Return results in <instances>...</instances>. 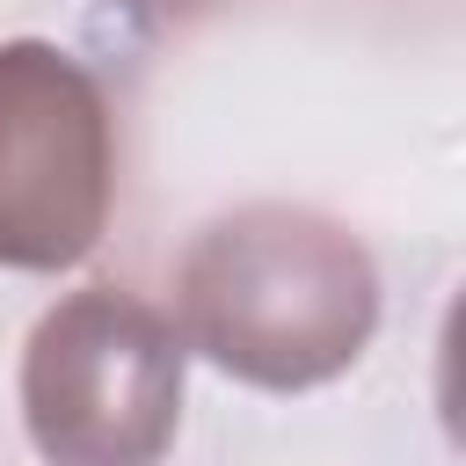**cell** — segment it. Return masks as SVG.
<instances>
[{
  "mask_svg": "<svg viewBox=\"0 0 466 466\" xmlns=\"http://www.w3.org/2000/svg\"><path fill=\"white\" fill-rule=\"evenodd\" d=\"M182 342L226 379L306 393L342 379L379 328L371 248L306 204H240L211 218L175 262Z\"/></svg>",
  "mask_w": 466,
  "mask_h": 466,
  "instance_id": "cell-1",
  "label": "cell"
},
{
  "mask_svg": "<svg viewBox=\"0 0 466 466\" xmlns=\"http://www.w3.org/2000/svg\"><path fill=\"white\" fill-rule=\"evenodd\" d=\"M182 328L138 291H66L22 350V422L51 466H160L182 430Z\"/></svg>",
  "mask_w": 466,
  "mask_h": 466,
  "instance_id": "cell-2",
  "label": "cell"
},
{
  "mask_svg": "<svg viewBox=\"0 0 466 466\" xmlns=\"http://www.w3.org/2000/svg\"><path fill=\"white\" fill-rule=\"evenodd\" d=\"M116 204V116L102 80L44 44H0V269H73Z\"/></svg>",
  "mask_w": 466,
  "mask_h": 466,
  "instance_id": "cell-3",
  "label": "cell"
},
{
  "mask_svg": "<svg viewBox=\"0 0 466 466\" xmlns=\"http://www.w3.org/2000/svg\"><path fill=\"white\" fill-rule=\"evenodd\" d=\"M146 22H197V15H211L218 0H131Z\"/></svg>",
  "mask_w": 466,
  "mask_h": 466,
  "instance_id": "cell-4",
  "label": "cell"
}]
</instances>
